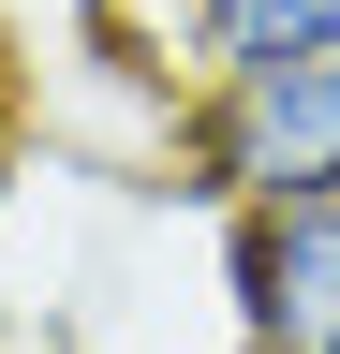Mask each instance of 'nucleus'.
Returning a JSON list of instances; mask_svg holds the SVG:
<instances>
[{
  "mask_svg": "<svg viewBox=\"0 0 340 354\" xmlns=\"http://www.w3.org/2000/svg\"><path fill=\"white\" fill-rule=\"evenodd\" d=\"M163 162H178L163 192H193V207H340V44L178 88Z\"/></svg>",
  "mask_w": 340,
  "mask_h": 354,
  "instance_id": "1",
  "label": "nucleus"
},
{
  "mask_svg": "<svg viewBox=\"0 0 340 354\" xmlns=\"http://www.w3.org/2000/svg\"><path fill=\"white\" fill-rule=\"evenodd\" d=\"M237 354H340V207H222Z\"/></svg>",
  "mask_w": 340,
  "mask_h": 354,
  "instance_id": "2",
  "label": "nucleus"
},
{
  "mask_svg": "<svg viewBox=\"0 0 340 354\" xmlns=\"http://www.w3.org/2000/svg\"><path fill=\"white\" fill-rule=\"evenodd\" d=\"M340 44V0H163V74L207 88V74H267V59H325Z\"/></svg>",
  "mask_w": 340,
  "mask_h": 354,
  "instance_id": "3",
  "label": "nucleus"
},
{
  "mask_svg": "<svg viewBox=\"0 0 340 354\" xmlns=\"http://www.w3.org/2000/svg\"><path fill=\"white\" fill-rule=\"evenodd\" d=\"M15 104H30V30L0 15V133H15Z\"/></svg>",
  "mask_w": 340,
  "mask_h": 354,
  "instance_id": "4",
  "label": "nucleus"
},
{
  "mask_svg": "<svg viewBox=\"0 0 340 354\" xmlns=\"http://www.w3.org/2000/svg\"><path fill=\"white\" fill-rule=\"evenodd\" d=\"M148 15H163V0H148Z\"/></svg>",
  "mask_w": 340,
  "mask_h": 354,
  "instance_id": "5",
  "label": "nucleus"
}]
</instances>
